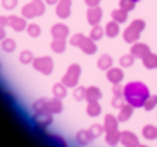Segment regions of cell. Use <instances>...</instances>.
<instances>
[{
	"label": "cell",
	"instance_id": "cell-37",
	"mask_svg": "<svg viewBox=\"0 0 157 147\" xmlns=\"http://www.w3.org/2000/svg\"><path fill=\"white\" fill-rule=\"evenodd\" d=\"M155 107H157V96H152L150 95L145 100V103H143V107H141V109H145L147 112H150V110H154Z\"/></svg>",
	"mask_w": 157,
	"mask_h": 147
},
{
	"label": "cell",
	"instance_id": "cell-7",
	"mask_svg": "<svg viewBox=\"0 0 157 147\" xmlns=\"http://www.w3.org/2000/svg\"><path fill=\"white\" fill-rule=\"evenodd\" d=\"M72 12V0H59L56 4V16L61 19H67Z\"/></svg>",
	"mask_w": 157,
	"mask_h": 147
},
{
	"label": "cell",
	"instance_id": "cell-10",
	"mask_svg": "<svg viewBox=\"0 0 157 147\" xmlns=\"http://www.w3.org/2000/svg\"><path fill=\"white\" fill-rule=\"evenodd\" d=\"M51 35H52V39H67L70 35V30L65 23H56L51 28Z\"/></svg>",
	"mask_w": 157,
	"mask_h": 147
},
{
	"label": "cell",
	"instance_id": "cell-13",
	"mask_svg": "<svg viewBox=\"0 0 157 147\" xmlns=\"http://www.w3.org/2000/svg\"><path fill=\"white\" fill-rule=\"evenodd\" d=\"M133 110H135V107L133 105H129V103H122L121 107H119V123H126V121H129V117L133 116Z\"/></svg>",
	"mask_w": 157,
	"mask_h": 147
},
{
	"label": "cell",
	"instance_id": "cell-26",
	"mask_svg": "<svg viewBox=\"0 0 157 147\" xmlns=\"http://www.w3.org/2000/svg\"><path fill=\"white\" fill-rule=\"evenodd\" d=\"M33 112H49V98H39V100H35Z\"/></svg>",
	"mask_w": 157,
	"mask_h": 147
},
{
	"label": "cell",
	"instance_id": "cell-40",
	"mask_svg": "<svg viewBox=\"0 0 157 147\" xmlns=\"http://www.w3.org/2000/svg\"><path fill=\"white\" fill-rule=\"evenodd\" d=\"M112 93H113V98H124V88L121 84H113Z\"/></svg>",
	"mask_w": 157,
	"mask_h": 147
},
{
	"label": "cell",
	"instance_id": "cell-17",
	"mask_svg": "<svg viewBox=\"0 0 157 147\" xmlns=\"http://www.w3.org/2000/svg\"><path fill=\"white\" fill-rule=\"evenodd\" d=\"M86 112H87V116H91V117H98V116L101 114V105H100V100H93V102H87Z\"/></svg>",
	"mask_w": 157,
	"mask_h": 147
},
{
	"label": "cell",
	"instance_id": "cell-35",
	"mask_svg": "<svg viewBox=\"0 0 157 147\" xmlns=\"http://www.w3.org/2000/svg\"><path fill=\"white\" fill-rule=\"evenodd\" d=\"M26 32H28L30 37H33V39H37V37H40V26L37 25V23H28V26H26Z\"/></svg>",
	"mask_w": 157,
	"mask_h": 147
},
{
	"label": "cell",
	"instance_id": "cell-30",
	"mask_svg": "<svg viewBox=\"0 0 157 147\" xmlns=\"http://www.w3.org/2000/svg\"><path fill=\"white\" fill-rule=\"evenodd\" d=\"M135 60H136V58L133 56L131 53H129V54H122V56L119 58V65H121V67H122V68L133 67V65H135Z\"/></svg>",
	"mask_w": 157,
	"mask_h": 147
},
{
	"label": "cell",
	"instance_id": "cell-16",
	"mask_svg": "<svg viewBox=\"0 0 157 147\" xmlns=\"http://www.w3.org/2000/svg\"><path fill=\"white\" fill-rule=\"evenodd\" d=\"M103 128H105V133H107V131L119 130V119H117V116L107 114V116H105V119H103Z\"/></svg>",
	"mask_w": 157,
	"mask_h": 147
},
{
	"label": "cell",
	"instance_id": "cell-20",
	"mask_svg": "<svg viewBox=\"0 0 157 147\" xmlns=\"http://www.w3.org/2000/svg\"><path fill=\"white\" fill-rule=\"evenodd\" d=\"M141 63H143V67L147 70H152V68H157V54L154 53H148L145 56L141 58Z\"/></svg>",
	"mask_w": 157,
	"mask_h": 147
},
{
	"label": "cell",
	"instance_id": "cell-41",
	"mask_svg": "<svg viewBox=\"0 0 157 147\" xmlns=\"http://www.w3.org/2000/svg\"><path fill=\"white\" fill-rule=\"evenodd\" d=\"M16 6H17V0H2V7L7 9V11L16 9Z\"/></svg>",
	"mask_w": 157,
	"mask_h": 147
},
{
	"label": "cell",
	"instance_id": "cell-31",
	"mask_svg": "<svg viewBox=\"0 0 157 147\" xmlns=\"http://www.w3.org/2000/svg\"><path fill=\"white\" fill-rule=\"evenodd\" d=\"M47 138H49V140L52 142L56 147H68L67 140H65V138H61L59 135H56V133H47Z\"/></svg>",
	"mask_w": 157,
	"mask_h": 147
},
{
	"label": "cell",
	"instance_id": "cell-21",
	"mask_svg": "<svg viewBox=\"0 0 157 147\" xmlns=\"http://www.w3.org/2000/svg\"><path fill=\"white\" fill-rule=\"evenodd\" d=\"M75 140H77V144H80V145H87V144H91L93 137H91L89 130H78L77 135H75Z\"/></svg>",
	"mask_w": 157,
	"mask_h": 147
},
{
	"label": "cell",
	"instance_id": "cell-15",
	"mask_svg": "<svg viewBox=\"0 0 157 147\" xmlns=\"http://www.w3.org/2000/svg\"><path fill=\"white\" fill-rule=\"evenodd\" d=\"M148 53H150V47L147 44H141V42H135L133 47H131V54L135 58H140V60L145 56V54H148Z\"/></svg>",
	"mask_w": 157,
	"mask_h": 147
},
{
	"label": "cell",
	"instance_id": "cell-33",
	"mask_svg": "<svg viewBox=\"0 0 157 147\" xmlns=\"http://www.w3.org/2000/svg\"><path fill=\"white\" fill-rule=\"evenodd\" d=\"M2 51H6V53L16 51V40H12V39H9V37H6V39L2 40Z\"/></svg>",
	"mask_w": 157,
	"mask_h": 147
},
{
	"label": "cell",
	"instance_id": "cell-25",
	"mask_svg": "<svg viewBox=\"0 0 157 147\" xmlns=\"http://www.w3.org/2000/svg\"><path fill=\"white\" fill-rule=\"evenodd\" d=\"M112 65H113V60L110 54H101L100 60H98V68L100 70H105L107 72L108 68H112Z\"/></svg>",
	"mask_w": 157,
	"mask_h": 147
},
{
	"label": "cell",
	"instance_id": "cell-27",
	"mask_svg": "<svg viewBox=\"0 0 157 147\" xmlns=\"http://www.w3.org/2000/svg\"><path fill=\"white\" fill-rule=\"evenodd\" d=\"M67 93H68V88L63 82H56V84L52 86V95L56 96V98H65L67 96Z\"/></svg>",
	"mask_w": 157,
	"mask_h": 147
},
{
	"label": "cell",
	"instance_id": "cell-45",
	"mask_svg": "<svg viewBox=\"0 0 157 147\" xmlns=\"http://www.w3.org/2000/svg\"><path fill=\"white\" fill-rule=\"evenodd\" d=\"M84 2L87 4V7H96L100 4V0H84Z\"/></svg>",
	"mask_w": 157,
	"mask_h": 147
},
{
	"label": "cell",
	"instance_id": "cell-18",
	"mask_svg": "<svg viewBox=\"0 0 157 147\" xmlns=\"http://www.w3.org/2000/svg\"><path fill=\"white\" fill-rule=\"evenodd\" d=\"M105 142H107L110 147L119 145V142H121V131H119V130L107 131V133H105Z\"/></svg>",
	"mask_w": 157,
	"mask_h": 147
},
{
	"label": "cell",
	"instance_id": "cell-48",
	"mask_svg": "<svg viewBox=\"0 0 157 147\" xmlns=\"http://www.w3.org/2000/svg\"><path fill=\"white\" fill-rule=\"evenodd\" d=\"M138 147H148V145H143V144H138Z\"/></svg>",
	"mask_w": 157,
	"mask_h": 147
},
{
	"label": "cell",
	"instance_id": "cell-8",
	"mask_svg": "<svg viewBox=\"0 0 157 147\" xmlns=\"http://www.w3.org/2000/svg\"><path fill=\"white\" fill-rule=\"evenodd\" d=\"M121 144L124 147H138L140 140H138V135L126 130V131H121Z\"/></svg>",
	"mask_w": 157,
	"mask_h": 147
},
{
	"label": "cell",
	"instance_id": "cell-22",
	"mask_svg": "<svg viewBox=\"0 0 157 147\" xmlns=\"http://www.w3.org/2000/svg\"><path fill=\"white\" fill-rule=\"evenodd\" d=\"M49 112L54 116V114H59V112H63V100L61 98H51L49 100Z\"/></svg>",
	"mask_w": 157,
	"mask_h": 147
},
{
	"label": "cell",
	"instance_id": "cell-49",
	"mask_svg": "<svg viewBox=\"0 0 157 147\" xmlns=\"http://www.w3.org/2000/svg\"><path fill=\"white\" fill-rule=\"evenodd\" d=\"M133 2H140V0H133Z\"/></svg>",
	"mask_w": 157,
	"mask_h": 147
},
{
	"label": "cell",
	"instance_id": "cell-3",
	"mask_svg": "<svg viewBox=\"0 0 157 147\" xmlns=\"http://www.w3.org/2000/svg\"><path fill=\"white\" fill-rule=\"evenodd\" d=\"M44 12H45V2H44V0H32L30 4H26V6L21 9L23 18H26V19L42 16Z\"/></svg>",
	"mask_w": 157,
	"mask_h": 147
},
{
	"label": "cell",
	"instance_id": "cell-5",
	"mask_svg": "<svg viewBox=\"0 0 157 147\" xmlns=\"http://www.w3.org/2000/svg\"><path fill=\"white\" fill-rule=\"evenodd\" d=\"M32 65H33V68L37 72L44 74V75H51L52 70H54V62H52V58H49V56L35 58L33 62H32Z\"/></svg>",
	"mask_w": 157,
	"mask_h": 147
},
{
	"label": "cell",
	"instance_id": "cell-44",
	"mask_svg": "<svg viewBox=\"0 0 157 147\" xmlns=\"http://www.w3.org/2000/svg\"><path fill=\"white\" fill-rule=\"evenodd\" d=\"M0 26H9V18H6V16H0Z\"/></svg>",
	"mask_w": 157,
	"mask_h": 147
},
{
	"label": "cell",
	"instance_id": "cell-46",
	"mask_svg": "<svg viewBox=\"0 0 157 147\" xmlns=\"http://www.w3.org/2000/svg\"><path fill=\"white\" fill-rule=\"evenodd\" d=\"M7 35H6V30H4V26H0V40H4Z\"/></svg>",
	"mask_w": 157,
	"mask_h": 147
},
{
	"label": "cell",
	"instance_id": "cell-11",
	"mask_svg": "<svg viewBox=\"0 0 157 147\" xmlns=\"http://www.w3.org/2000/svg\"><path fill=\"white\" fill-rule=\"evenodd\" d=\"M9 26L14 32H23V30H26L28 23H26V18L23 16H9Z\"/></svg>",
	"mask_w": 157,
	"mask_h": 147
},
{
	"label": "cell",
	"instance_id": "cell-39",
	"mask_svg": "<svg viewBox=\"0 0 157 147\" xmlns=\"http://www.w3.org/2000/svg\"><path fill=\"white\" fill-rule=\"evenodd\" d=\"M135 4L136 2H133V0H121V2H119V7L129 12L131 9H135Z\"/></svg>",
	"mask_w": 157,
	"mask_h": 147
},
{
	"label": "cell",
	"instance_id": "cell-4",
	"mask_svg": "<svg viewBox=\"0 0 157 147\" xmlns=\"http://www.w3.org/2000/svg\"><path fill=\"white\" fill-rule=\"evenodd\" d=\"M143 28H145V23L141 21V19L133 21L128 28L124 30V40H126L128 44H135V42H138L140 34H141V30H143Z\"/></svg>",
	"mask_w": 157,
	"mask_h": 147
},
{
	"label": "cell",
	"instance_id": "cell-28",
	"mask_svg": "<svg viewBox=\"0 0 157 147\" xmlns=\"http://www.w3.org/2000/svg\"><path fill=\"white\" fill-rule=\"evenodd\" d=\"M51 49L54 53H65V49H67V39H52Z\"/></svg>",
	"mask_w": 157,
	"mask_h": 147
},
{
	"label": "cell",
	"instance_id": "cell-29",
	"mask_svg": "<svg viewBox=\"0 0 157 147\" xmlns=\"http://www.w3.org/2000/svg\"><path fill=\"white\" fill-rule=\"evenodd\" d=\"M112 19L113 21H117L119 25L121 23H126L128 21V11H124V9H115V11H112Z\"/></svg>",
	"mask_w": 157,
	"mask_h": 147
},
{
	"label": "cell",
	"instance_id": "cell-14",
	"mask_svg": "<svg viewBox=\"0 0 157 147\" xmlns=\"http://www.w3.org/2000/svg\"><path fill=\"white\" fill-rule=\"evenodd\" d=\"M78 47L86 53V54H94L98 49H96V40H93L91 37H84V39L80 40V44Z\"/></svg>",
	"mask_w": 157,
	"mask_h": 147
},
{
	"label": "cell",
	"instance_id": "cell-6",
	"mask_svg": "<svg viewBox=\"0 0 157 147\" xmlns=\"http://www.w3.org/2000/svg\"><path fill=\"white\" fill-rule=\"evenodd\" d=\"M32 121H33V125L37 126L39 130L45 131L51 126V123H52V114L51 112H35Z\"/></svg>",
	"mask_w": 157,
	"mask_h": 147
},
{
	"label": "cell",
	"instance_id": "cell-2",
	"mask_svg": "<svg viewBox=\"0 0 157 147\" xmlns=\"http://www.w3.org/2000/svg\"><path fill=\"white\" fill-rule=\"evenodd\" d=\"M80 74H82V68H80V65H77V63H72V65L67 68L65 75L61 77V82L67 86V88H72V89H73L75 86H78Z\"/></svg>",
	"mask_w": 157,
	"mask_h": 147
},
{
	"label": "cell",
	"instance_id": "cell-1",
	"mask_svg": "<svg viewBox=\"0 0 157 147\" xmlns=\"http://www.w3.org/2000/svg\"><path fill=\"white\" fill-rule=\"evenodd\" d=\"M150 96V89L148 86L140 82V81H133L129 84L124 86V100L126 103L133 105V107H143L145 100Z\"/></svg>",
	"mask_w": 157,
	"mask_h": 147
},
{
	"label": "cell",
	"instance_id": "cell-19",
	"mask_svg": "<svg viewBox=\"0 0 157 147\" xmlns=\"http://www.w3.org/2000/svg\"><path fill=\"white\" fill-rule=\"evenodd\" d=\"M101 98V89L98 86H87L86 88V100L93 102V100H100Z\"/></svg>",
	"mask_w": 157,
	"mask_h": 147
},
{
	"label": "cell",
	"instance_id": "cell-47",
	"mask_svg": "<svg viewBox=\"0 0 157 147\" xmlns=\"http://www.w3.org/2000/svg\"><path fill=\"white\" fill-rule=\"evenodd\" d=\"M44 2H45V4H49V6H56L59 0H44Z\"/></svg>",
	"mask_w": 157,
	"mask_h": 147
},
{
	"label": "cell",
	"instance_id": "cell-42",
	"mask_svg": "<svg viewBox=\"0 0 157 147\" xmlns=\"http://www.w3.org/2000/svg\"><path fill=\"white\" fill-rule=\"evenodd\" d=\"M84 37H86V35H82V34H75V35H72V37H70V44L75 46V47H78L80 40L84 39Z\"/></svg>",
	"mask_w": 157,
	"mask_h": 147
},
{
	"label": "cell",
	"instance_id": "cell-34",
	"mask_svg": "<svg viewBox=\"0 0 157 147\" xmlns=\"http://www.w3.org/2000/svg\"><path fill=\"white\" fill-rule=\"evenodd\" d=\"M89 133H91V137H93V138H98V137H101L103 133H105V128H103V125L94 123V125H91Z\"/></svg>",
	"mask_w": 157,
	"mask_h": 147
},
{
	"label": "cell",
	"instance_id": "cell-23",
	"mask_svg": "<svg viewBox=\"0 0 157 147\" xmlns=\"http://www.w3.org/2000/svg\"><path fill=\"white\" fill-rule=\"evenodd\" d=\"M141 135L145 137L147 140H157V126L154 125H145L141 130Z\"/></svg>",
	"mask_w": 157,
	"mask_h": 147
},
{
	"label": "cell",
	"instance_id": "cell-24",
	"mask_svg": "<svg viewBox=\"0 0 157 147\" xmlns=\"http://www.w3.org/2000/svg\"><path fill=\"white\" fill-rule=\"evenodd\" d=\"M119 23L117 21H110V23H107V25H105V35H107V37H110V39H113V37H117L119 35Z\"/></svg>",
	"mask_w": 157,
	"mask_h": 147
},
{
	"label": "cell",
	"instance_id": "cell-43",
	"mask_svg": "<svg viewBox=\"0 0 157 147\" xmlns=\"http://www.w3.org/2000/svg\"><path fill=\"white\" fill-rule=\"evenodd\" d=\"M122 100H124V98H112V105L115 109H119L121 105H122Z\"/></svg>",
	"mask_w": 157,
	"mask_h": 147
},
{
	"label": "cell",
	"instance_id": "cell-12",
	"mask_svg": "<svg viewBox=\"0 0 157 147\" xmlns=\"http://www.w3.org/2000/svg\"><path fill=\"white\" fill-rule=\"evenodd\" d=\"M101 16H103V12H101V9L98 6H96V7H89V9H87V12H86L87 23H89L91 26L98 25V23L101 21Z\"/></svg>",
	"mask_w": 157,
	"mask_h": 147
},
{
	"label": "cell",
	"instance_id": "cell-38",
	"mask_svg": "<svg viewBox=\"0 0 157 147\" xmlns=\"http://www.w3.org/2000/svg\"><path fill=\"white\" fill-rule=\"evenodd\" d=\"M73 98L80 102V100H86V88L84 86H75L73 88Z\"/></svg>",
	"mask_w": 157,
	"mask_h": 147
},
{
	"label": "cell",
	"instance_id": "cell-9",
	"mask_svg": "<svg viewBox=\"0 0 157 147\" xmlns=\"http://www.w3.org/2000/svg\"><path fill=\"white\" fill-rule=\"evenodd\" d=\"M107 79L112 84H121L124 79V70L121 67H112L107 70Z\"/></svg>",
	"mask_w": 157,
	"mask_h": 147
},
{
	"label": "cell",
	"instance_id": "cell-36",
	"mask_svg": "<svg viewBox=\"0 0 157 147\" xmlns=\"http://www.w3.org/2000/svg\"><path fill=\"white\" fill-rule=\"evenodd\" d=\"M35 60V56H33V53L32 51H21V54H19V62L23 63V65H30V63Z\"/></svg>",
	"mask_w": 157,
	"mask_h": 147
},
{
	"label": "cell",
	"instance_id": "cell-32",
	"mask_svg": "<svg viewBox=\"0 0 157 147\" xmlns=\"http://www.w3.org/2000/svg\"><path fill=\"white\" fill-rule=\"evenodd\" d=\"M105 35V28H101L100 25H94V26H91V34H89V37L93 40H100L101 37Z\"/></svg>",
	"mask_w": 157,
	"mask_h": 147
}]
</instances>
